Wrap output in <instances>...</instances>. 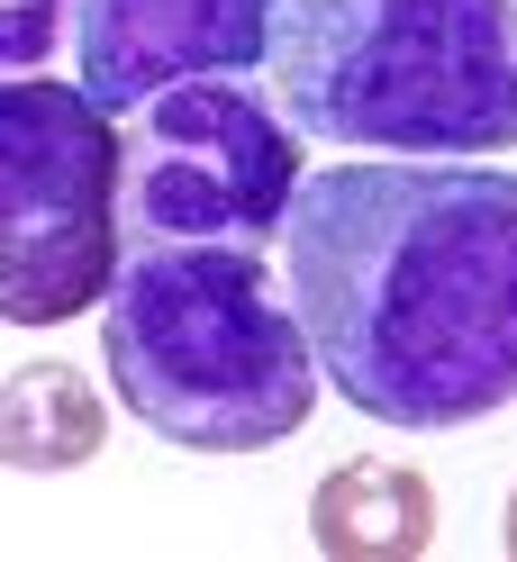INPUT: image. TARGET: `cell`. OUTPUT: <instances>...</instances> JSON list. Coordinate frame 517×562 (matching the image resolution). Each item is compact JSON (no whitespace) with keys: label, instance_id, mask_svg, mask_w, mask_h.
<instances>
[{"label":"cell","instance_id":"obj_1","mask_svg":"<svg viewBox=\"0 0 517 562\" xmlns=\"http://www.w3.org/2000/svg\"><path fill=\"white\" fill-rule=\"evenodd\" d=\"M291 300L363 417L445 436L517 400V172L491 155H363L291 200Z\"/></svg>","mask_w":517,"mask_h":562},{"label":"cell","instance_id":"obj_2","mask_svg":"<svg viewBox=\"0 0 517 562\" xmlns=\"http://www.w3.org/2000/svg\"><path fill=\"white\" fill-rule=\"evenodd\" d=\"M119 400L182 453H263L318 417V336L255 245H127L100 300Z\"/></svg>","mask_w":517,"mask_h":562},{"label":"cell","instance_id":"obj_3","mask_svg":"<svg viewBox=\"0 0 517 562\" xmlns=\"http://www.w3.org/2000/svg\"><path fill=\"white\" fill-rule=\"evenodd\" d=\"M263 74L308 146L508 155L517 0H282Z\"/></svg>","mask_w":517,"mask_h":562},{"label":"cell","instance_id":"obj_4","mask_svg":"<svg viewBox=\"0 0 517 562\" xmlns=\"http://www.w3.org/2000/svg\"><path fill=\"white\" fill-rule=\"evenodd\" d=\"M119 172L127 136L91 82H0V318L55 327L119 281Z\"/></svg>","mask_w":517,"mask_h":562},{"label":"cell","instance_id":"obj_5","mask_svg":"<svg viewBox=\"0 0 517 562\" xmlns=\"http://www.w3.org/2000/svg\"><path fill=\"white\" fill-rule=\"evenodd\" d=\"M300 127L272 119L246 74H191L127 127L119 218L127 245H263L300 200Z\"/></svg>","mask_w":517,"mask_h":562},{"label":"cell","instance_id":"obj_6","mask_svg":"<svg viewBox=\"0 0 517 562\" xmlns=\"http://www.w3.org/2000/svg\"><path fill=\"white\" fill-rule=\"evenodd\" d=\"M282 0H82V82L110 110H146L191 74L272 64Z\"/></svg>","mask_w":517,"mask_h":562},{"label":"cell","instance_id":"obj_7","mask_svg":"<svg viewBox=\"0 0 517 562\" xmlns=\"http://www.w3.org/2000/svg\"><path fill=\"white\" fill-rule=\"evenodd\" d=\"M308 536L327 562H408L436 544V481L408 463H336L308 499Z\"/></svg>","mask_w":517,"mask_h":562},{"label":"cell","instance_id":"obj_8","mask_svg":"<svg viewBox=\"0 0 517 562\" xmlns=\"http://www.w3.org/2000/svg\"><path fill=\"white\" fill-rule=\"evenodd\" d=\"M110 445V408L74 363H19L0 381V463L10 472H74Z\"/></svg>","mask_w":517,"mask_h":562},{"label":"cell","instance_id":"obj_9","mask_svg":"<svg viewBox=\"0 0 517 562\" xmlns=\"http://www.w3.org/2000/svg\"><path fill=\"white\" fill-rule=\"evenodd\" d=\"M64 19H74V0H0V64L10 74H37V64L55 55Z\"/></svg>","mask_w":517,"mask_h":562},{"label":"cell","instance_id":"obj_10","mask_svg":"<svg viewBox=\"0 0 517 562\" xmlns=\"http://www.w3.org/2000/svg\"><path fill=\"white\" fill-rule=\"evenodd\" d=\"M499 544L517 553V490H508V517H499Z\"/></svg>","mask_w":517,"mask_h":562}]
</instances>
